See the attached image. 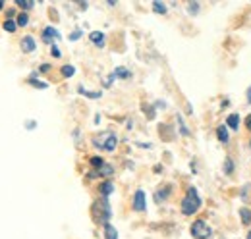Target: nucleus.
Returning a JSON list of instances; mask_svg holds the SVG:
<instances>
[{
  "label": "nucleus",
  "mask_w": 251,
  "mask_h": 239,
  "mask_svg": "<svg viewBox=\"0 0 251 239\" xmlns=\"http://www.w3.org/2000/svg\"><path fill=\"white\" fill-rule=\"evenodd\" d=\"M99 191H100V195H102V197H106V199H108V195H112V193H114V183H112L110 179H106V181H102V183L99 185Z\"/></svg>",
  "instance_id": "obj_8"
},
{
  "label": "nucleus",
  "mask_w": 251,
  "mask_h": 239,
  "mask_svg": "<svg viewBox=\"0 0 251 239\" xmlns=\"http://www.w3.org/2000/svg\"><path fill=\"white\" fill-rule=\"evenodd\" d=\"M16 4H18V6H20L24 12H25V10H31L33 6H35L31 0H16Z\"/></svg>",
  "instance_id": "obj_23"
},
{
  "label": "nucleus",
  "mask_w": 251,
  "mask_h": 239,
  "mask_svg": "<svg viewBox=\"0 0 251 239\" xmlns=\"http://www.w3.org/2000/svg\"><path fill=\"white\" fill-rule=\"evenodd\" d=\"M16 29H18L16 20H6V22H4V31H8V33H16Z\"/></svg>",
  "instance_id": "obj_19"
},
{
  "label": "nucleus",
  "mask_w": 251,
  "mask_h": 239,
  "mask_svg": "<svg viewBox=\"0 0 251 239\" xmlns=\"http://www.w3.org/2000/svg\"><path fill=\"white\" fill-rule=\"evenodd\" d=\"M178 123H180V131H182V135H189V129L186 127V123H184L182 116H178Z\"/></svg>",
  "instance_id": "obj_26"
},
{
  "label": "nucleus",
  "mask_w": 251,
  "mask_h": 239,
  "mask_svg": "<svg viewBox=\"0 0 251 239\" xmlns=\"http://www.w3.org/2000/svg\"><path fill=\"white\" fill-rule=\"evenodd\" d=\"M20 47H22V50L24 52H33L35 50V47H37V43H35V39H33L31 35H25L24 39H22V43H20Z\"/></svg>",
  "instance_id": "obj_7"
},
{
  "label": "nucleus",
  "mask_w": 251,
  "mask_h": 239,
  "mask_svg": "<svg viewBox=\"0 0 251 239\" xmlns=\"http://www.w3.org/2000/svg\"><path fill=\"white\" fill-rule=\"evenodd\" d=\"M60 72H62L64 77H72V75L75 73V68H74V66H62V70H60Z\"/></svg>",
  "instance_id": "obj_25"
},
{
  "label": "nucleus",
  "mask_w": 251,
  "mask_h": 239,
  "mask_svg": "<svg viewBox=\"0 0 251 239\" xmlns=\"http://www.w3.org/2000/svg\"><path fill=\"white\" fill-rule=\"evenodd\" d=\"M168 195H170V187L160 189V191H157V195H155V201H157V203H162V201H164Z\"/></svg>",
  "instance_id": "obj_21"
},
{
  "label": "nucleus",
  "mask_w": 251,
  "mask_h": 239,
  "mask_svg": "<svg viewBox=\"0 0 251 239\" xmlns=\"http://www.w3.org/2000/svg\"><path fill=\"white\" fill-rule=\"evenodd\" d=\"M89 39H91V43L97 45V47H104V43H106V37H104L102 31H93V33L89 35Z\"/></svg>",
  "instance_id": "obj_9"
},
{
  "label": "nucleus",
  "mask_w": 251,
  "mask_h": 239,
  "mask_svg": "<svg viewBox=\"0 0 251 239\" xmlns=\"http://www.w3.org/2000/svg\"><path fill=\"white\" fill-rule=\"evenodd\" d=\"M224 174H226V176H232V174H234V160H232L230 156L224 160Z\"/></svg>",
  "instance_id": "obj_18"
},
{
  "label": "nucleus",
  "mask_w": 251,
  "mask_h": 239,
  "mask_svg": "<svg viewBox=\"0 0 251 239\" xmlns=\"http://www.w3.org/2000/svg\"><path fill=\"white\" fill-rule=\"evenodd\" d=\"M25 127H27V129H35V127H37V121H35V120H27V121H25Z\"/></svg>",
  "instance_id": "obj_31"
},
{
  "label": "nucleus",
  "mask_w": 251,
  "mask_h": 239,
  "mask_svg": "<svg viewBox=\"0 0 251 239\" xmlns=\"http://www.w3.org/2000/svg\"><path fill=\"white\" fill-rule=\"evenodd\" d=\"M246 127H248V129L251 131V114L248 116V118H246Z\"/></svg>",
  "instance_id": "obj_32"
},
{
  "label": "nucleus",
  "mask_w": 251,
  "mask_h": 239,
  "mask_svg": "<svg viewBox=\"0 0 251 239\" xmlns=\"http://www.w3.org/2000/svg\"><path fill=\"white\" fill-rule=\"evenodd\" d=\"M102 234H104V239H118V230L112 226V224H104L102 226Z\"/></svg>",
  "instance_id": "obj_10"
},
{
  "label": "nucleus",
  "mask_w": 251,
  "mask_h": 239,
  "mask_svg": "<svg viewBox=\"0 0 251 239\" xmlns=\"http://www.w3.org/2000/svg\"><path fill=\"white\" fill-rule=\"evenodd\" d=\"M112 174H114V168H112L110 164H106V162H104V164H102V168L99 170V176H102V178H110Z\"/></svg>",
  "instance_id": "obj_15"
},
{
  "label": "nucleus",
  "mask_w": 251,
  "mask_h": 239,
  "mask_svg": "<svg viewBox=\"0 0 251 239\" xmlns=\"http://www.w3.org/2000/svg\"><path fill=\"white\" fill-rule=\"evenodd\" d=\"M131 209L135 210V212H145V209H147V203H145V191H143V189H137V191L133 193Z\"/></svg>",
  "instance_id": "obj_5"
},
{
  "label": "nucleus",
  "mask_w": 251,
  "mask_h": 239,
  "mask_svg": "<svg viewBox=\"0 0 251 239\" xmlns=\"http://www.w3.org/2000/svg\"><path fill=\"white\" fill-rule=\"evenodd\" d=\"M49 70H50V66H49V64H43V66H41V72H49Z\"/></svg>",
  "instance_id": "obj_33"
},
{
  "label": "nucleus",
  "mask_w": 251,
  "mask_h": 239,
  "mask_svg": "<svg viewBox=\"0 0 251 239\" xmlns=\"http://www.w3.org/2000/svg\"><path fill=\"white\" fill-rule=\"evenodd\" d=\"M93 145L97 149L112 152V150L116 149V145H118V135L112 133V131H102V133H99V135L93 137Z\"/></svg>",
  "instance_id": "obj_2"
},
{
  "label": "nucleus",
  "mask_w": 251,
  "mask_h": 239,
  "mask_svg": "<svg viewBox=\"0 0 251 239\" xmlns=\"http://www.w3.org/2000/svg\"><path fill=\"white\" fill-rule=\"evenodd\" d=\"M89 164H91V166H93L95 170L99 172V170L102 168V164H104V160H102L100 156H91V160H89Z\"/></svg>",
  "instance_id": "obj_20"
},
{
  "label": "nucleus",
  "mask_w": 251,
  "mask_h": 239,
  "mask_svg": "<svg viewBox=\"0 0 251 239\" xmlns=\"http://www.w3.org/2000/svg\"><path fill=\"white\" fill-rule=\"evenodd\" d=\"M153 10H155L157 14H162V16L166 14V6H164L162 2H158V0H155V2H153Z\"/></svg>",
  "instance_id": "obj_24"
},
{
  "label": "nucleus",
  "mask_w": 251,
  "mask_h": 239,
  "mask_svg": "<svg viewBox=\"0 0 251 239\" xmlns=\"http://www.w3.org/2000/svg\"><path fill=\"white\" fill-rule=\"evenodd\" d=\"M217 137H219L220 143H228L230 141V133H228V127L226 125H219L217 127Z\"/></svg>",
  "instance_id": "obj_11"
},
{
  "label": "nucleus",
  "mask_w": 251,
  "mask_h": 239,
  "mask_svg": "<svg viewBox=\"0 0 251 239\" xmlns=\"http://www.w3.org/2000/svg\"><path fill=\"white\" fill-rule=\"evenodd\" d=\"M250 149H251V139H250Z\"/></svg>",
  "instance_id": "obj_37"
},
{
  "label": "nucleus",
  "mask_w": 251,
  "mask_h": 239,
  "mask_svg": "<svg viewBox=\"0 0 251 239\" xmlns=\"http://www.w3.org/2000/svg\"><path fill=\"white\" fill-rule=\"evenodd\" d=\"M16 24H18V27H25L29 24V14L27 12H20L18 18H16Z\"/></svg>",
  "instance_id": "obj_14"
},
{
  "label": "nucleus",
  "mask_w": 251,
  "mask_h": 239,
  "mask_svg": "<svg viewBox=\"0 0 251 239\" xmlns=\"http://www.w3.org/2000/svg\"><path fill=\"white\" fill-rule=\"evenodd\" d=\"M189 230H191V238L193 239H209L213 236V230L209 228V224L205 220H195Z\"/></svg>",
  "instance_id": "obj_4"
},
{
  "label": "nucleus",
  "mask_w": 251,
  "mask_h": 239,
  "mask_svg": "<svg viewBox=\"0 0 251 239\" xmlns=\"http://www.w3.org/2000/svg\"><path fill=\"white\" fill-rule=\"evenodd\" d=\"M93 212H95V216H97V222H100L102 226L108 224V220H110V216H112L108 199H106V197H100V199L97 201V205L93 207Z\"/></svg>",
  "instance_id": "obj_3"
},
{
  "label": "nucleus",
  "mask_w": 251,
  "mask_h": 239,
  "mask_svg": "<svg viewBox=\"0 0 251 239\" xmlns=\"http://www.w3.org/2000/svg\"><path fill=\"white\" fill-rule=\"evenodd\" d=\"M240 216H242V224H244V226H250L251 224V210L242 209L240 210Z\"/></svg>",
  "instance_id": "obj_17"
},
{
  "label": "nucleus",
  "mask_w": 251,
  "mask_h": 239,
  "mask_svg": "<svg viewBox=\"0 0 251 239\" xmlns=\"http://www.w3.org/2000/svg\"><path fill=\"white\" fill-rule=\"evenodd\" d=\"M2 8H4V2H2V0H0V10H2Z\"/></svg>",
  "instance_id": "obj_35"
},
{
  "label": "nucleus",
  "mask_w": 251,
  "mask_h": 239,
  "mask_svg": "<svg viewBox=\"0 0 251 239\" xmlns=\"http://www.w3.org/2000/svg\"><path fill=\"white\" fill-rule=\"evenodd\" d=\"M81 35H83V31H81V29H75L74 33H72V35H70V37H68V39H70V41H77V39H79Z\"/></svg>",
  "instance_id": "obj_30"
},
{
  "label": "nucleus",
  "mask_w": 251,
  "mask_h": 239,
  "mask_svg": "<svg viewBox=\"0 0 251 239\" xmlns=\"http://www.w3.org/2000/svg\"><path fill=\"white\" fill-rule=\"evenodd\" d=\"M27 81L31 83L33 87H37V89H47V87H49V83H45V81H39V79H35V75H31V77H29Z\"/></svg>",
  "instance_id": "obj_22"
},
{
  "label": "nucleus",
  "mask_w": 251,
  "mask_h": 239,
  "mask_svg": "<svg viewBox=\"0 0 251 239\" xmlns=\"http://www.w3.org/2000/svg\"><path fill=\"white\" fill-rule=\"evenodd\" d=\"M248 102H251V87L248 89Z\"/></svg>",
  "instance_id": "obj_34"
},
{
  "label": "nucleus",
  "mask_w": 251,
  "mask_h": 239,
  "mask_svg": "<svg viewBox=\"0 0 251 239\" xmlns=\"http://www.w3.org/2000/svg\"><path fill=\"white\" fill-rule=\"evenodd\" d=\"M77 91H79V95H83V96H87V98H100V96H102L100 91H87L83 85H79Z\"/></svg>",
  "instance_id": "obj_12"
},
{
  "label": "nucleus",
  "mask_w": 251,
  "mask_h": 239,
  "mask_svg": "<svg viewBox=\"0 0 251 239\" xmlns=\"http://www.w3.org/2000/svg\"><path fill=\"white\" fill-rule=\"evenodd\" d=\"M188 10H189V14H197V12H199V4H195V2H189Z\"/></svg>",
  "instance_id": "obj_29"
},
{
  "label": "nucleus",
  "mask_w": 251,
  "mask_h": 239,
  "mask_svg": "<svg viewBox=\"0 0 251 239\" xmlns=\"http://www.w3.org/2000/svg\"><path fill=\"white\" fill-rule=\"evenodd\" d=\"M248 239H251V230L248 232Z\"/></svg>",
  "instance_id": "obj_36"
},
{
  "label": "nucleus",
  "mask_w": 251,
  "mask_h": 239,
  "mask_svg": "<svg viewBox=\"0 0 251 239\" xmlns=\"http://www.w3.org/2000/svg\"><path fill=\"white\" fill-rule=\"evenodd\" d=\"M114 77L129 79V77H131V72H129V70H126V68H116V70H114Z\"/></svg>",
  "instance_id": "obj_16"
},
{
  "label": "nucleus",
  "mask_w": 251,
  "mask_h": 239,
  "mask_svg": "<svg viewBox=\"0 0 251 239\" xmlns=\"http://www.w3.org/2000/svg\"><path fill=\"white\" fill-rule=\"evenodd\" d=\"M180 209H182V214H186V216H191V214H195L197 210L201 209V197H199L195 187H188L186 197L180 203Z\"/></svg>",
  "instance_id": "obj_1"
},
{
  "label": "nucleus",
  "mask_w": 251,
  "mask_h": 239,
  "mask_svg": "<svg viewBox=\"0 0 251 239\" xmlns=\"http://www.w3.org/2000/svg\"><path fill=\"white\" fill-rule=\"evenodd\" d=\"M50 54H52L54 58H60V56H62V52H60V48H58L56 45H52V47H50Z\"/></svg>",
  "instance_id": "obj_27"
},
{
  "label": "nucleus",
  "mask_w": 251,
  "mask_h": 239,
  "mask_svg": "<svg viewBox=\"0 0 251 239\" xmlns=\"http://www.w3.org/2000/svg\"><path fill=\"white\" fill-rule=\"evenodd\" d=\"M226 125H228L230 129H238V127H240V116H238V114H230V116L226 118Z\"/></svg>",
  "instance_id": "obj_13"
},
{
  "label": "nucleus",
  "mask_w": 251,
  "mask_h": 239,
  "mask_svg": "<svg viewBox=\"0 0 251 239\" xmlns=\"http://www.w3.org/2000/svg\"><path fill=\"white\" fill-rule=\"evenodd\" d=\"M52 39H54V41H58V39H60V33H58L56 27L49 25V27H45V29H43V41H45V43H49V45L52 47V45H54V43H52Z\"/></svg>",
  "instance_id": "obj_6"
},
{
  "label": "nucleus",
  "mask_w": 251,
  "mask_h": 239,
  "mask_svg": "<svg viewBox=\"0 0 251 239\" xmlns=\"http://www.w3.org/2000/svg\"><path fill=\"white\" fill-rule=\"evenodd\" d=\"M143 112L147 114V118H155V110H153V106H143Z\"/></svg>",
  "instance_id": "obj_28"
}]
</instances>
